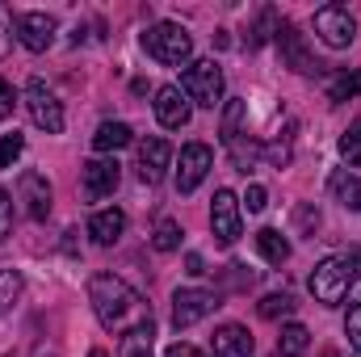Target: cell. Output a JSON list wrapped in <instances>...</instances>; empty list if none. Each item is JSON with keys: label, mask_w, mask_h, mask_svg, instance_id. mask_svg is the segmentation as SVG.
<instances>
[{"label": "cell", "mask_w": 361, "mask_h": 357, "mask_svg": "<svg viewBox=\"0 0 361 357\" xmlns=\"http://www.w3.org/2000/svg\"><path fill=\"white\" fill-rule=\"evenodd\" d=\"M89 303L92 315L101 320L105 332H118V337H130L135 328L152 324V307L143 303L139 290H130L122 277L114 273H92L89 277Z\"/></svg>", "instance_id": "cell-1"}, {"label": "cell", "mask_w": 361, "mask_h": 357, "mask_svg": "<svg viewBox=\"0 0 361 357\" xmlns=\"http://www.w3.org/2000/svg\"><path fill=\"white\" fill-rule=\"evenodd\" d=\"M353 282H361V248H349V253H336V257L319 261V265L311 269L307 286H311L315 303L336 307V303H345V294H349Z\"/></svg>", "instance_id": "cell-2"}, {"label": "cell", "mask_w": 361, "mask_h": 357, "mask_svg": "<svg viewBox=\"0 0 361 357\" xmlns=\"http://www.w3.org/2000/svg\"><path fill=\"white\" fill-rule=\"evenodd\" d=\"M143 51H147L156 63H164V68H189V59H193V38H189V30L177 25V21H156V25L143 30Z\"/></svg>", "instance_id": "cell-3"}, {"label": "cell", "mask_w": 361, "mask_h": 357, "mask_svg": "<svg viewBox=\"0 0 361 357\" xmlns=\"http://www.w3.org/2000/svg\"><path fill=\"white\" fill-rule=\"evenodd\" d=\"M180 92H185L193 105H206V109L223 105V68H219L214 59H197V63H189L185 76H180Z\"/></svg>", "instance_id": "cell-4"}, {"label": "cell", "mask_w": 361, "mask_h": 357, "mask_svg": "<svg viewBox=\"0 0 361 357\" xmlns=\"http://www.w3.org/2000/svg\"><path fill=\"white\" fill-rule=\"evenodd\" d=\"M223 307V294L219 290H202V286H185L173 294V328L185 332V328H193L197 320H206V315H214Z\"/></svg>", "instance_id": "cell-5"}, {"label": "cell", "mask_w": 361, "mask_h": 357, "mask_svg": "<svg viewBox=\"0 0 361 357\" xmlns=\"http://www.w3.org/2000/svg\"><path fill=\"white\" fill-rule=\"evenodd\" d=\"M273 42H277V51H281V68H290V72H298V76H315V72L324 68V63H315V55H311L307 38L298 34V25L281 21V25H277V34H273Z\"/></svg>", "instance_id": "cell-6"}, {"label": "cell", "mask_w": 361, "mask_h": 357, "mask_svg": "<svg viewBox=\"0 0 361 357\" xmlns=\"http://www.w3.org/2000/svg\"><path fill=\"white\" fill-rule=\"evenodd\" d=\"M25 109H30V118H34L38 131H47V135H59L63 131V105H59V97L47 89L38 76L25 85Z\"/></svg>", "instance_id": "cell-7"}, {"label": "cell", "mask_w": 361, "mask_h": 357, "mask_svg": "<svg viewBox=\"0 0 361 357\" xmlns=\"http://www.w3.org/2000/svg\"><path fill=\"white\" fill-rule=\"evenodd\" d=\"M315 34H319L332 51H345V47L357 38V21H353L349 8H341V4H324V8L315 13Z\"/></svg>", "instance_id": "cell-8"}, {"label": "cell", "mask_w": 361, "mask_h": 357, "mask_svg": "<svg viewBox=\"0 0 361 357\" xmlns=\"http://www.w3.org/2000/svg\"><path fill=\"white\" fill-rule=\"evenodd\" d=\"M118 181H122V164H118L114 156H97L89 164H80V193H85L89 202L109 198V193L118 189Z\"/></svg>", "instance_id": "cell-9"}, {"label": "cell", "mask_w": 361, "mask_h": 357, "mask_svg": "<svg viewBox=\"0 0 361 357\" xmlns=\"http://www.w3.org/2000/svg\"><path fill=\"white\" fill-rule=\"evenodd\" d=\"M210 231H214L219 244L240 240V198L231 189H214V198H210Z\"/></svg>", "instance_id": "cell-10"}, {"label": "cell", "mask_w": 361, "mask_h": 357, "mask_svg": "<svg viewBox=\"0 0 361 357\" xmlns=\"http://www.w3.org/2000/svg\"><path fill=\"white\" fill-rule=\"evenodd\" d=\"M17 202L25 206V214H30V219H38V223H42V219L51 214V202H55V189H51L47 173L25 169L21 181H17Z\"/></svg>", "instance_id": "cell-11"}, {"label": "cell", "mask_w": 361, "mask_h": 357, "mask_svg": "<svg viewBox=\"0 0 361 357\" xmlns=\"http://www.w3.org/2000/svg\"><path fill=\"white\" fill-rule=\"evenodd\" d=\"M214 169V152L206 143H185L180 147V164H177V193H193L206 173Z\"/></svg>", "instance_id": "cell-12"}, {"label": "cell", "mask_w": 361, "mask_h": 357, "mask_svg": "<svg viewBox=\"0 0 361 357\" xmlns=\"http://www.w3.org/2000/svg\"><path fill=\"white\" fill-rule=\"evenodd\" d=\"M55 30H59V21H55L51 13H21V17H17V42H21L25 51H34V55L51 51Z\"/></svg>", "instance_id": "cell-13"}, {"label": "cell", "mask_w": 361, "mask_h": 357, "mask_svg": "<svg viewBox=\"0 0 361 357\" xmlns=\"http://www.w3.org/2000/svg\"><path fill=\"white\" fill-rule=\"evenodd\" d=\"M152 105H156V118H160V126H169V131L189 126V114H193V105H189V97H185L177 85H160Z\"/></svg>", "instance_id": "cell-14"}, {"label": "cell", "mask_w": 361, "mask_h": 357, "mask_svg": "<svg viewBox=\"0 0 361 357\" xmlns=\"http://www.w3.org/2000/svg\"><path fill=\"white\" fill-rule=\"evenodd\" d=\"M169 164H173V147H169V139H143L139 143V177L147 181V185H160L164 173H169Z\"/></svg>", "instance_id": "cell-15"}, {"label": "cell", "mask_w": 361, "mask_h": 357, "mask_svg": "<svg viewBox=\"0 0 361 357\" xmlns=\"http://www.w3.org/2000/svg\"><path fill=\"white\" fill-rule=\"evenodd\" d=\"M210 349H214V357H252L257 341L244 324H223V328H214Z\"/></svg>", "instance_id": "cell-16"}, {"label": "cell", "mask_w": 361, "mask_h": 357, "mask_svg": "<svg viewBox=\"0 0 361 357\" xmlns=\"http://www.w3.org/2000/svg\"><path fill=\"white\" fill-rule=\"evenodd\" d=\"M122 231H126V214L118 210V206H109V210H97L89 219V236L97 248H109V244H118L122 240Z\"/></svg>", "instance_id": "cell-17"}, {"label": "cell", "mask_w": 361, "mask_h": 357, "mask_svg": "<svg viewBox=\"0 0 361 357\" xmlns=\"http://www.w3.org/2000/svg\"><path fill=\"white\" fill-rule=\"evenodd\" d=\"M130 143H135V131H130L126 122H101L97 135H92V147H97L101 156H109V152H118V147H130Z\"/></svg>", "instance_id": "cell-18"}, {"label": "cell", "mask_w": 361, "mask_h": 357, "mask_svg": "<svg viewBox=\"0 0 361 357\" xmlns=\"http://www.w3.org/2000/svg\"><path fill=\"white\" fill-rule=\"evenodd\" d=\"M244 118H248V105H244L240 97H231V101L223 105V126H219L223 147H227V143H235L240 135H248V131H244Z\"/></svg>", "instance_id": "cell-19"}, {"label": "cell", "mask_w": 361, "mask_h": 357, "mask_svg": "<svg viewBox=\"0 0 361 357\" xmlns=\"http://www.w3.org/2000/svg\"><path fill=\"white\" fill-rule=\"evenodd\" d=\"M227 152H231V169L244 173V177H248V173L257 169V160L265 156V147H261L257 139H248V135H240L235 143H227Z\"/></svg>", "instance_id": "cell-20"}, {"label": "cell", "mask_w": 361, "mask_h": 357, "mask_svg": "<svg viewBox=\"0 0 361 357\" xmlns=\"http://www.w3.org/2000/svg\"><path fill=\"white\" fill-rule=\"evenodd\" d=\"M328 189H332V198L345 210H361V177H353V173H332L328 177Z\"/></svg>", "instance_id": "cell-21"}, {"label": "cell", "mask_w": 361, "mask_h": 357, "mask_svg": "<svg viewBox=\"0 0 361 357\" xmlns=\"http://www.w3.org/2000/svg\"><path fill=\"white\" fill-rule=\"evenodd\" d=\"M257 248H261V257H265L269 265H286V261H290V240H286L277 227L257 231Z\"/></svg>", "instance_id": "cell-22"}, {"label": "cell", "mask_w": 361, "mask_h": 357, "mask_svg": "<svg viewBox=\"0 0 361 357\" xmlns=\"http://www.w3.org/2000/svg\"><path fill=\"white\" fill-rule=\"evenodd\" d=\"M311 345V332L302 324H286L281 337H277V357H302Z\"/></svg>", "instance_id": "cell-23"}, {"label": "cell", "mask_w": 361, "mask_h": 357, "mask_svg": "<svg viewBox=\"0 0 361 357\" xmlns=\"http://www.w3.org/2000/svg\"><path fill=\"white\" fill-rule=\"evenodd\" d=\"M349 97H361V68H345L328 80V101H349Z\"/></svg>", "instance_id": "cell-24"}, {"label": "cell", "mask_w": 361, "mask_h": 357, "mask_svg": "<svg viewBox=\"0 0 361 357\" xmlns=\"http://www.w3.org/2000/svg\"><path fill=\"white\" fill-rule=\"evenodd\" d=\"M152 337H156L152 324H143L130 337H122V357H152Z\"/></svg>", "instance_id": "cell-25"}, {"label": "cell", "mask_w": 361, "mask_h": 357, "mask_svg": "<svg viewBox=\"0 0 361 357\" xmlns=\"http://www.w3.org/2000/svg\"><path fill=\"white\" fill-rule=\"evenodd\" d=\"M21 286H25V282H21L17 269H0V315L13 311V303L21 298Z\"/></svg>", "instance_id": "cell-26"}, {"label": "cell", "mask_w": 361, "mask_h": 357, "mask_svg": "<svg viewBox=\"0 0 361 357\" xmlns=\"http://www.w3.org/2000/svg\"><path fill=\"white\" fill-rule=\"evenodd\" d=\"M294 307H298V303H294L290 294H265V298L257 303V315H261V320H281V315H290Z\"/></svg>", "instance_id": "cell-27"}, {"label": "cell", "mask_w": 361, "mask_h": 357, "mask_svg": "<svg viewBox=\"0 0 361 357\" xmlns=\"http://www.w3.org/2000/svg\"><path fill=\"white\" fill-rule=\"evenodd\" d=\"M152 244H156V253H177V248H180V227L173 223V219H160V223H156Z\"/></svg>", "instance_id": "cell-28"}, {"label": "cell", "mask_w": 361, "mask_h": 357, "mask_svg": "<svg viewBox=\"0 0 361 357\" xmlns=\"http://www.w3.org/2000/svg\"><path fill=\"white\" fill-rule=\"evenodd\" d=\"M341 156H345L353 169H361V118H353L349 131L341 135Z\"/></svg>", "instance_id": "cell-29"}, {"label": "cell", "mask_w": 361, "mask_h": 357, "mask_svg": "<svg viewBox=\"0 0 361 357\" xmlns=\"http://www.w3.org/2000/svg\"><path fill=\"white\" fill-rule=\"evenodd\" d=\"M294 231H298V236H315V231H319V210H315V202H298V206H294Z\"/></svg>", "instance_id": "cell-30"}, {"label": "cell", "mask_w": 361, "mask_h": 357, "mask_svg": "<svg viewBox=\"0 0 361 357\" xmlns=\"http://www.w3.org/2000/svg\"><path fill=\"white\" fill-rule=\"evenodd\" d=\"M277 25H281V21H277V13L265 8V13H261V21H257V25H252V34H248V47H252V51H257V47H265V38L277 34Z\"/></svg>", "instance_id": "cell-31"}, {"label": "cell", "mask_w": 361, "mask_h": 357, "mask_svg": "<svg viewBox=\"0 0 361 357\" xmlns=\"http://www.w3.org/2000/svg\"><path fill=\"white\" fill-rule=\"evenodd\" d=\"M25 152V135H0V169H13L17 164V156Z\"/></svg>", "instance_id": "cell-32"}, {"label": "cell", "mask_w": 361, "mask_h": 357, "mask_svg": "<svg viewBox=\"0 0 361 357\" xmlns=\"http://www.w3.org/2000/svg\"><path fill=\"white\" fill-rule=\"evenodd\" d=\"M13 38H17V21H13L8 4H0V59H8V51H13Z\"/></svg>", "instance_id": "cell-33"}, {"label": "cell", "mask_w": 361, "mask_h": 357, "mask_svg": "<svg viewBox=\"0 0 361 357\" xmlns=\"http://www.w3.org/2000/svg\"><path fill=\"white\" fill-rule=\"evenodd\" d=\"M265 160H269L273 169H286V164H290V135H286V139H277V143H269V147H265Z\"/></svg>", "instance_id": "cell-34"}, {"label": "cell", "mask_w": 361, "mask_h": 357, "mask_svg": "<svg viewBox=\"0 0 361 357\" xmlns=\"http://www.w3.org/2000/svg\"><path fill=\"white\" fill-rule=\"evenodd\" d=\"M345 332H349V345L361 353V303L349 307V315H345Z\"/></svg>", "instance_id": "cell-35"}, {"label": "cell", "mask_w": 361, "mask_h": 357, "mask_svg": "<svg viewBox=\"0 0 361 357\" xmlns=\"http://www.w3.org/2000/svg\"><path fill=\"white\" fill-rule=\"evenodd\" d=\"M244 206H248L252 214H261V210L269 206V189H265V185H248V193H244Z\"/></svg>", "instance_id": "cell-36"}, {"label": "cell", "mask_w": 361, "mask_h": 357, "mask_svg": "<svg viewBox=\"0 0 361 357\" xmlns=\"http://www.w3.org/2000/svg\"><path fill=\"white\" fill-rule=\"evenodd\" d=\"M13 231V193L8 189H0V240Z\"/></svg>", "instance_id": "cell-37"}, {"label": "cell", "mask_w": 361, "mask_h": 357, "mask_svg": "<svg viewBox=\"0 0 361 357\" xmlns=\"http://www.w3.org/2000/svg\"><path fill=\"white\" fill-rule=\"evenodd\" d=\"M13 105H17V97H13V89H8L4 80H0V122H4L8 114H13Z\"/></svg>", "instance_id": "cell-38"}, {"label": "cell", "mask_w": 361, "mask_h": 357, "mask_svg": "<svg viewBox=\"0 0 361 357\" xmlns=\"http://www.w3.org/2000/svg\"><path fill=\"white\" fill-rule=\"evenodd\" d=\"M164 357H210V353H202V349H193V345H169V349H164Z\"/></svg>", "instance_id": "cell-39"}, {"label": "cell", "mask_w": 361, "mask_h": 357, "mask_svg": "<svg viewBox=\"0 0 361 357\" xmlns=\"http://www.w3.org/2000/svg\"><path fill=\"white\" fill-rule=\"evenodd\" d=\"M185 273H189V277H202V273H206V261H202L197 253H185Z\"/></svg>", "instance_id": "cell-40"}, {"label": "cell", "mask_w": 361, "mask_h": 357, "mask_svg": "<svg viewBox=\"0 0 361 357\" xmlns=\"http://www.w3.org/2000/svg\"><path fill=\"white\" fill-rule=\"evenodd\" d=\"M89 357H109V353H105V349H92V353Z\"/></svg>", "instance_id": "cell-41"}, {"label": "cell", "mask_w": 361, "mask_h": 357, "mask_svg": "<svg viewBox=\"0 0 361 357\" xmlns=\"http://www.w3.org/2000/svg\"><path fill=\"white\" fill-rule=\"evenodd\" d=\"M324 357H336V353H324Z\"/></svg>", "instance_id": "cell-42"}]
</instances>
